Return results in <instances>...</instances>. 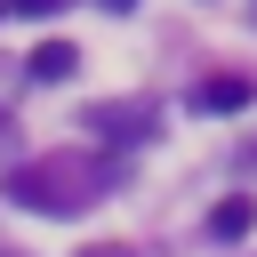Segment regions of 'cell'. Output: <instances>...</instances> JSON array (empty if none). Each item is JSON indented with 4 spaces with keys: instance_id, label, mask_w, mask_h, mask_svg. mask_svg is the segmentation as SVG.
I'll return each instance as SVG.
<instances>
[{
    "instance_id": "cell-9",
    "label": "cell",
    "mask_w": 257,
    "mask_h": 257,
    "mask_svg": "<svg viewBox=\"0 0 257 257\" xmlns=\"http://www.w3.org/2000/svg\"><path fill=\"white\" fill-rule=\"evenodd\" d=\"M0 257H8V249H0Z\"/></svg>"
},
{
    "instance_id": "cell-2",
    "label": "cell",
    "mask_w": 257,
    "mask_h": 257,
    "mask_svg": "<svg viewBox=\"0 0 257 257\" xmlns=\"http://www.w3.org/2000/svg\"><path fill=\"white\" fill-rule=\"evenodd\" d=\"M88 128L104 145H137V137H153V104H88Z\"/></svg>"
},
{
    "instance_id": "cell-6",
    "label": "cell",
    "mask_w": 257,
    "mask_h": 257,
    "mask_svg": "<svg viewBox=\"0 0 257 257\" xmlns=\"http://www.w3.org/2000/svg\"><path fill=\"white\" fill-rule=\"evenodd\" d=\"M8 8H16V16H56L64 0H8Z\"/></svg>"
},
{
    "instance_id": "cell-4",
    "label": "cell",
    "mask_w": 257,
    "mask_h": 257,
    "mask_svg": "<svg viewBox=\"0 0 257 257\" xmlns=\"http://www.w3.org/2000/svg\"><path fill=\"white\" fill-rule=\"evenodd\" d=\"M249 96H257V88H249L241 72H209V80L193 88V104H201V112H241Z\"/></svg>"
},
{
    "instance_id": "cell-3",
    "label": "cell",
    "mask_w": 257,
    "mask_h": 257,
    "mask_svg": "<svg viewBox=\"0 0 257 257\" xmlns=\"http://www.w3.org/2000/svg\"><path fill=\"white\" fill-rule=\"evenodd\" d=\"M72 72H80V48L72 40H40L24 56V80H72Z\"/></svg>"
},
{
    "instance_id": "cell-10",
    "label": "cell",
    "mask_w": 257,
    "mask_h": 257,
    "mask_svg": "<svg viewBox=\"0 0 257 257\" xmlns=\"http://www.w3.org/2000/svg\"><path fill=\"white\" fill-rule=\"evenodd\" d=\"M0 8H8V0H0Z\"/></svg>"
},
{
    "instance_id": "cell-7",
    "label": "cell",
    "mask_w": 257,
    "mask_h": 257,
    "mask_svg": "<svg viewBox=\"0 0 257 257\" xmlns=\"http://www.w3.org/2000/svg\"><path fill=\"white\" fill-rule=\"evenodd\" d=\"M96 8H112V16H128V8H137V0H96Z\"/></svg>"
},
{
    "instance_id": "cell-1",
    "label": "cell",
    "mask_w": 257,
    "mask_h": 257,
    "mask_svg": "<svg viewBox=\"0 0 257 257\" xmlns=\"http://www.w3.org/2000/svg\"><path fill=\"white\" fill-rule=\"evenodd\" d=\"M112 177L120 169L96 161V153H32V161L8 169V201L32 209V217H80L112 193Z\"/></svg>"
},
{
    "instance_id": "cell-8",
    "label": "cell",
    "mask_w": 257,
    "mask_h": 257,
    "mask_svg": "<svg viewBox=\"0 0 257 257\" xmlns=\"http://www.w3.org/2000/svg\"><path fill=\"white\" fill-rule=\"evenodd\" d=\"M80 257H128V249H112V241H104V249H80Z\"/></svg>"
},
{
    "instance_id": "cell-5",
    "label": "cell",
    "mask_w": 257,
    "mask_h": 257,
    "mask_svg": "<svg viewBox=\"0 0 257 257\" xmlns=\"http://www.w3.org/2000/svg\"><path fill=\"white\" fill-rule=\"evenodd\" d=\"M249 225H257V209H249V193H233V201H217V209H209V233H217V241H241Z\"/></svg>"
}]
</instances>
